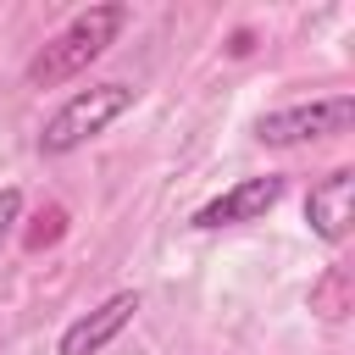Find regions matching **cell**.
I'll use <instances>...</instances> for the list:
<instances>
[{"instance_id": "9", "label": "cell", "mask_w": 355, "mask_h": 355, "mask_svg": "<svg viewBox=\"0 0 355 355\" xmlns=\"http://www.w3.org/2000/svg\"><path fill=\"white\" fill-rule=\"evenodd\" d=\"M17 216H22V194L17 189H0V244H6V233H11Z\"/></svg>"}, {"instance_id": "8", "label": "cell", "mask_w": 355, "mask_h": 355, "mask_svg": "<svg viewBox=\"0 0 355 355\" xmlns=\"http://www.w3.org/2000/svg\"><path fill=\"white\" fill-rule=\"evenodd\" d=\"M39 222H44V227H33V233H28V250H39V244L61 239V222H67V211H55V205H50V211H44Z\"/></svg>"}, {"instance_id": "4", "label": "cell", "mask_w": 355, "mask_h": 355, "mask_svg": "<svg viewBox=\"0 0 355 355\" xmlns=\"http://www.w3.org/2000/svg\"><path fill=\"white\" fill-rule=\"evenodd\" d=\"M283 200V178H244V183H233V189H222L216 200H205L200 211H194V222L189 227H200V233H211V227H239V222H261L272 205Z\"/></svg>"}, {"instance_id": "7", "label": "cell", "mask_w": 355, "mask_h": 355, "mask_svg": "<svg viewBox=\"0 0 355 355\" xmlns=\"http://www.w3.org/2000/svg\"><path fill=\"white\" fill-rule=\"evenodd\" d=\"M311 311H316L322 322L349 316V311H355V272H349V266H327V272L311 283Z\"/></svg>"}, {"instance_id": "2", "label": "cell", "mask_w": 355, "mask_h": 355, "mask_svg": "<svg viewBox=\"0 0 355 355\" xmlns=\"http://www.w3.org/2000/svg\"><path fill=\"white\" fill-rule=\"evenodd\" d=\"M122 111H133V89H128V83H94V89H83V94H72V100L44 122L39 150H44V155H67V150L89 144L94 133H105Z\"/></svg>"}, {"instance_id": "3", "label": "cell", "mask_w": 355, "mask_h": 355, "mask_svg": "<svg viewBox=\"0 0 355 355\" xmlns=\"http://www.w3.org/2000/svg\"><path fill=\"white\" fill-rule=\"evenodd\" d=\"M355 122V100L349 94H327V100H311V105H283V111H266L255 122V139L261 144H311V139H333Z\"/></svg>"}, {"instance_id": "6", "label": "cell", "mask_w": 355, "mask_h": 355, "mask_svg": "<svg viewBox=\"0 0 355 355\" xmlns=\"http://www.w3.org/2000/svg\"><path fill=\"white\" fill-rule=\"evenodd\" d=\"M133 311H139V294L133 288H122V294H111L105 305H94L89 316H78L67 333H61V344H55V355H94V349H105L128 322H133Z\"/></svg>"}, {"instance_id": "5", "label": "cell", "mask_w": 355, "mask_h": 355, "mask_svg": "<svg viewBox=\"0 0 355 355\" xmlns=\"http://www.w3.org/2000/svg\"><path fill=\"white\" fill-rule=\"evenodd\" d=\"M305 222H311V233L327 239V244H338V239L349 233V222H355V172H349V166L327 172V178L305 194Z\"/></svg>"}, {"instance_id": "1", "label": "cell", "mask_w": 355, "mask_h": 355, "mask_svg": "<svg viewBox=\"0 0 355 355\" xmlns=\"http://www.w3.org/2000/svg\"><path fill=\"white\" fill-rule=\"evenodd\" d=\"M122 22H128V6H116V0L78 11V17H72V22H67V28L28 61V83H33V89H55V83L78 78L89 61L105 55V44H116Z\"/></svg>"}]
</instances>
